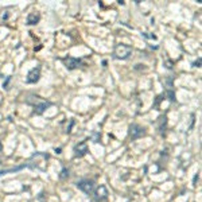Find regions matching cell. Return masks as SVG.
I'll return each instance as SVG.
<instances>
[{
    "mask_svg": "<svg viewBox=\"0 0 202 202\" xmlns=\"http://www.w3.org/2000/svg\"><path fill=\"white\" fill-rule=\"evenodd\" d=\"M132 47L128 45H125V43H119V45H116V47H115L113 50V57L116 58V60H128L129 57L132 55Z\"/></svg>",
    "mask_w": 202,
    "mask_h": 202,
    "instance_id": "obj_1",
    "label": "cell"
},
{
    "mask_svg": "<svg viewBox=\"0 0 202 202\" xmlns=\"http://www.w3.org/2000/svg\"><path fill=\"white\" fill-rule=\"evenodd\" d=\"M76 186H77V189H80L81 191H84L85 194H88V195L93 194V191H94V189H96L94 181L88 179V178H82V179H80V181H77Z\"/></svg>",
    "mask_w": 202,
    "mask_h": 202,
    "instance_id": "obj_2",
    "label": "cell"
},
{
    "mask_svg": "<svg viewBox=\"0 0 202 202\" xmlns=\"http://www.w3.org/2000/svg\"><path fill=\"white\" fill-rule=\"evenodd\" d=\"M27 104H31V105H33V108H34V113H35V115H42L43 112L47 109V108H50V107H51L53 102H50V101H45V100H42L40 97H38V100H36V101H29Z\"/></svg>",
    "mask_w": 202,
    "mask_h": 202,
    "instance_id": "obj_3",
    "label": "cell"
},
{
    "mask_svg": "<svg viewBox=\"0 0 202 202\" xmlns=\"http://www.w3.org/2000/svg\"><path fill=\"white\" fill-rule=\"evenodd\" d=\"M128 133H129V138H131V140H138V139L143 138V136H146V128L142 125H139V124H131L128 128Z\"/></svg>",
    "mask_w": 202,
    "mask_h": 202,
    "instance_id": "obj_4",
    "label": "cell"
},
{
    "mask_svg": "<svg viewBox=\"0 0 202 202\" xmlns=\"http://www.w3.org/2000/svg\"><path fill=\"white\" fill-rule=\"evenodd\" d=\"M108 195H109V193H108V189L105 185H100L93 191V198H94L96 202H107Z\"/></svg>",
    "mask_w": 202,
    "mask_h": 202,
    "instance_id": "obj_5",
    "label": "cell"
},
{
    "mask_svg": "<svg viewBox=\"0 0 202 202\" xmlns=\"http://www.w3.org/2000/svg\"><path fill=\"white\" fill-rule=\"evenodd\" d=\"M62 62H63V65L66 66L67 70L78 69L81 65H82V60L81 58H74V57H65V58H62Z\"/></svg>",
    "mask_w": 202,
    "mask_h": 202,
    "instance_id": "obj_6",
    "label": "cell"
},
{
    "mask_svg": "<svg viewBox=\"0 0 202 202\" xmlns=\"http://www.w3.org/2000/svg\"><path fill=\"white\" fill-rule=\"evenodd\" d=\"M40 78V66L33 67L29 73H27V78H26V82L27 84H36Z\"/></svg>",
    "mask_w": 202,
    "mask_h": 202,
    "instance_id": "obj_7",
    "label": "cell"
},
{
    "mask_svg": "<svg viewBox=\"0 0 202 202\" xmlns=\"http://www.w3.org/2000/svg\"><path fill=\"white\" fill-rule=\"evenodd\" d=\"M74 158H82L85 156L86 154L89 152V148H88V144L86 142H81L78 144L74 146Z\"/></svg>",
    "mask_w": 202,
    "mask_h": 202,
    "instance_id": "obj_8",
    "label": "cell"
},
{
    "mask_svg": "<svg viewBox=\"0 0 202 202\" xmlns=\"http://www.w3.org/2000/svg\"><path fill=\"white\" fill-rule=\"evenodd\" d=\"M167 129V116L163 115V116H159L158 119V131L160 132V135H164Z\"/></svg>",
    "mask_w": 202,
    "mask_h": 202,
    "instance_id": "obj_9",
    "label": "cell"
},
{
    "mask_svg": "<svg viewBox=\"0 0 202 202\" xmlns=\"http://www.w3.org/2000/svg\"><path fill=\"white\" fill-rule=\"evenodd\" d=\"M40 20V14L39 12H31L29 14V16H27V24L29 26H35V24H38Z\"/></svg>",
    "mask_w": 202,
    "mask_h": 202,
    "instance_id": "obj_10",
    "label": "cell"
},
{
    "mask_svg": "<svg viewBox=\"0 0 202 202\" xmlns=\"http://www.w3.org/2000/svg\"><path fill=\"white\" fill-rule=\"evenodd\" d=\"M24 167H30V164H22V166H18V167H15V169L2 170V171H0V175H4V174H7V173H15V171H19V170L24 169Z\"/></svg>",
    "mask_w": 202,
    "mask_h": 202,
    "instance_id": "obj_11",
    "label": "cell"
},
{
    "mask_svg": "<svg viewBox=\"0 0 202 202\" xmlns=\"http://www.w3.org/2000/svg\"><path fill=\"white\" fill-rule=\"evenodd\" d=\"M166 96L169 97V100L171 102L175 101V92H174V89H166Z\"/></svg>",
    "mask_w": 202,
    "mask_h": 202,
    "instance_id": "obj_12",
    "label": "cell"
},
{
    "mask_svg": "<svg viewBox=\"0 0 202 202\" xmlns=\"http://www.w3.org/2000/svg\"><path fill=\"white\" fill-rule=\"evenodd\" d=\"M66 178H69V170L66 167H63L60 173V179H66Z\"/></svg>",
    "mask_w": 202,
    "mask_h": 202,
    "instance_id": "obj_13",
    "label": "cell"
},
{
    "mask_svg": "<svg viewBox=\"0 0 202 202\" xmlns=\"http://www.w3.org/2000/svg\"><path fill=\"white\" fill-rule=\"evenodd\" d=\"M164 84L167 85V89H173V77H167L166 80H164Z\"/></svg>",
    "mask_w": 202,
    "mask_h": 202,
    "instance_id": "obj_14",
    "label": "cell"
},
{
    "mask_svg": "<svg viewBox=\"0 0 202 202\" xmlns=\"http://www.w3.org/2000/svg\"><path fill=\"white\" fill-rule=\"evenodd\" d=\"M163 97H164V93H163V94H160V96H158V97H156V102L154 104V107H159V102L163 100Z\"/></svg>",
    "mask_w": 202,
    "mask_h": 202,
    "instance_id": "obj_15",
    "label": "cell"
},
{
    "mask_svg": "<svg viewBox=\"0 0 202 202\" xmlns=\"http://www.w3.org/2000/svg\"><path fill=\"white\" fill-rule=\"evenodd\" d=\"M74 123H76V121H74L73 119H70V124H69V127L66 128V131H65V132H66V133H70V132H71V127L74 125Z\"/></svg>",
    "mask_w": 202,
    "mask_h": 202,
    "instance_id": "obj_16",
    "label": "cell"
},
{
    "mask_svg": "<svg viewBox=\"0 0 202 202\" xmlns=\"http://www.w3.org/2000/svg\"><path fill=\"white\" fill-rule=\"evenodd\" d=\"M93 142H94V143H98V142H100V133L94 132V135H93Z\"/></svg>",
    "mask_w": 202,
    "mask_h": 202,
    "instance_id": "obj_17",
    "label": "cell"
},
{
    "mask_svg": "<svg viewBox=\"0 0 202 202\" xmlns=\"http://www.w3.org/2000/svg\"><path fill=\"white\" fill-rule=\"evenodd\" d=\"M193 67H201V58H198L197 61L193 62Z\"/></svg>",
    "mask_w": 202,
    "mask_h": 202,
    "instance_id": "obj_18",
    "label": "cell"
},
{
    "mask_svg": "<svg viewBox=\"0 0 202 202\" xmlns=\"http://www.w3.org/2000/svg\"><path fill=\"white\" fill-rule=\"evenodd\" d=\"M164 65H166L167 69H173V62L171 61H166V62H164Z\"/></svg>",
    "mask_w": 202,
    "mask_h": 202,
    "instance_id": "obj_19",
    "label": "cell"
},
{
    "mask_svg": "<svg viewBox=\"0 0 202 202\" xmlns=\"http://www.w3.org/2000/svg\"><path fill=\"white\" fill-rule=\"evenodd\" d=\"M10 80H11V77H7V80L4 81V84H3V86H4L5 89H8V82H10Z\"/></svg>",
    "mask_w": 202,
    "mask_h": 202,
    "instance_id": "obj_20",
    "label": "cell"
},
{
    "mask_svg": "<svg viewBox=\"0 0 202 202\" xmlns=\"http://www.w3.org/2000/svg\"><path fill=\"white\" fill-rule=\"evenodd\" d=\"M198 178H200V174H197V175L194 176V181H193V183H194V186H197V182H198Z\"/></svg>",
    "mask_w": 202,
    "mask_h": 202,
    "instance_id": "obj_21",
    "label": "cell"
},
{
    "mask_svg": "<svg viewBox=\"0 0 202 202\" xmlns=\"http://www.w3.org/2000/svg\"><path fill=\"white\" fill-rule=\"evenodd\" d=\"M55 152H57V154H61V148H55Z\"/></svg>",
    "mask_w": 202,
    "mask_h": 202,
    "instance_id": "obj_22",
    "label": "cell"
},
{
    "mask_svg": "<svg viewBox=\"0 0 202 202\" xmlns=\"http://www.w3.org/2000/svg\"><path fill=\"white\" fill-rule=\"evenodd\" d=\"M3 150V146H2V143H0V151H2Z\"/></svg>",
    "mask_w": 202,
    "mask_h": 202,
    "instance_id": "obj_23",
    "label": "cell"
}]
</instances>
